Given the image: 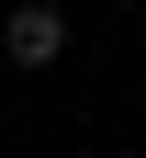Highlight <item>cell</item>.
<instances>
[{
	"label": "cell",
	"instance_id": "1",
	"mask_svg": "<svg viewBox=\"0 0 146 158\" xmlns=\"http://www.w3.org/2000/svg\"><path fill=\"white\" fill-rule=\"evenodd\" d=\"M0 56L23 79H45L56 56H68V11H56V0H11V11H0Z\"/></svg>",
	"mask_w": 146,
	"mask_h": 158
},
{
	"label": "cell",
	"instance_id": "2",
	"mask_svg": "<svg viewBox=\"0 0 146 158\" xmlns=\"http://www.w3.org/2000/svg\"><path fill=\"white\" fill-rule=\"evenodd\" d=\"M135 45H146V11H135Z\"/></svg>",
	"mask_w": 146,
	"mask_h": 158
}]
</instances>
